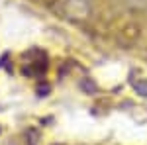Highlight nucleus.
<instances>
[{
    "label": "nucleus",
    "mask_w": 147,
    "mask_h": 145,
    "mask_svg": "<svg viewBox=\"0 0 147 145\" xmlns=\"http://www.w3.org/2000/svg\"><path fill=\"white\" fill-rule=\"evenodd\" d=\"M134 88H136L139 94L147 96V80H137V82H134Z\"/></svg>",
    "instance_id": "nucleus-1"
}]
</instances>
